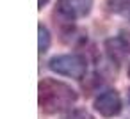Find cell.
Listing matches in <instances>:
<instances>
[{
  "instance_id": "cell-5",
  "label": "cell",
  "mask_w": 130,
  "mask_h": 119,
  "mask_svg": "<svg viewBox=\"0 0 130 119\" xmlns=\"http://www.w3.org/2000/svg\"><path fill=\"white\" fill-rule=\"evenodd\" d=\"M38 34H39V43H38L39 53H45L50 48V32H48V29L43 23H39L38 25Z\"/></svg>"
},
{
  "instance_id": "cell-8",
  "label": "cell",
  "mask_w": 130,
  "mask_h": 119,
  "mask_svg": "<svg viewBox=\"0 0 130 119\" xmlns=\"http://www.w3.org/2000/svg\"><path fill=\"white\" fill-rule=\"evenodd\" d=\"M48 2V0H38V6H39V9H43V6Z\"/></svg>"
},
{
  "instance_id": "cell-9",
  "label": "cell",
  "mask_w": 130,
  "mask_h": 119,
  "mask_svg": "<svg viewBox=\"0 0 130 119\" xmlns=\"http://www.w3.org/2000/svg\"><path fill=\"white\" fill-rule=\"evenodd\" d=\"M128 78H130V66H128Z\"/></svg>"
},
{
  "instance_id": "cell-7",
  "label": "cell",
  "mask_w": 130,
  "mask_h": 119,
  "mask_svg": "<svg viewBox=\"0 0 130 119\" xmlns=\"http://www.w3.org/2000/svg\"><path fill=\"white\" fill-rule=\"evenodd\" d=\"M112 6H116V7H112V11H116V13H123V14H130V0H114L112 2Z\"/></svg>"
},
{
  "instance_id": "cell-4",
  "label": "cell",
  "mask_w": 130,
  "mask_h": 119,
  "mask_svg": "<svg viewBox=\"0 0 130 119\" xmlns=\"http://www.w3.org/2000/svg\"><path fill=\"white\" fill-rule=\"evenodd\" d=\"M93 0H57V13L66 20H78L89 14Z\"/></svg>"
},
{
  "instance_id": "cell-2",
  "label": "cell",
  "mask_w": 130,
  "mask_h": 119,
  "mask_svg": "<svg viewBox=\"0 0 130 119\" xmlns=\"http://www.w3.org/2000/svg\"><path fill=\"white\" fill-rule=\"evenodd\" d=\"M48 68L57 75L80 80L87 71V61H86V57H82L78 53H66V55L52 57L48 62Z\"/></svg>"
},
{
  "instance_id": "cell-1",
  "label": "cell",
  "mask_w": 130,
  "mask_h": 119,
  "mask_svg": "<svg viewBox=\"0 0 130 119\" xmlns=\"http://www.w3.org/2000/svg\"><path fill=\"white\" fill-rule=\"evenodd\" d=\"M38 101L39 108L45 114H57L71 108L77 101V92L71 85L55 80V78H43L38 87Z\"/></svg>"
},
{
  "instance_id": "cell-3",
  "label": "cell",
  "mask_w": 130,
  "mask_h": 119,
  "mask_svg": "<svg viewBox=\"0 0 130 119\" xmlns=\"http://www.w3.org/2000/svg\"><path fill=\"white\" fill-rule=\"evenodd\" d=\"M94 110L103 117H114L121 112V98L114 89L103 91L94 100Z\"/></svg>"
},
{
  "instance_id": "cell-6",
  "label": "cell",
  "mask_w": 130,
  "mask_h": 119,
  "mask_svg": "<svg viewBox=\"0 0 130 119\" xmlns=\"http://www.w3.org/2000/svg\"><path fill=\"white\" fill-rule=\"evenodd\" d=\"M62 119H93V117H91V114L86 108H75V110L68 112Z\"/></svg>"
}]
</instances>
